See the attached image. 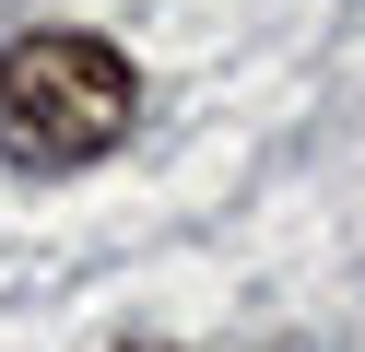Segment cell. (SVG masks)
<instances>
[{"mask_svg":"<svg viewBox=\"0 0 365 352\" xmlns=\"http://www.w3.org/2000/svg\"><path fill=\"white\" fill-rule=\"evenodd\" d=\"M130 117H142V82L106 36L83 23H36V36L0 47V153L36 164V176H71V164L118 153Z\"/></svg>","mask_w":365,"mask_h":352,"instance_id":"6da1fadb","label":"cell"},{"mask_svg":"<svg viewBox=\"0 0 365 352\" xmlns=\"http://www.w3.org/2000/svg\"><path fill=\"white\" fill-rule=\"evenodd\" d=\"M118 352H165V341H118Z\"/></svg>","mask_w":365,"mask_h":352,"instance_id":"7a4b0ae2","label":"cell"}]
</instances>
